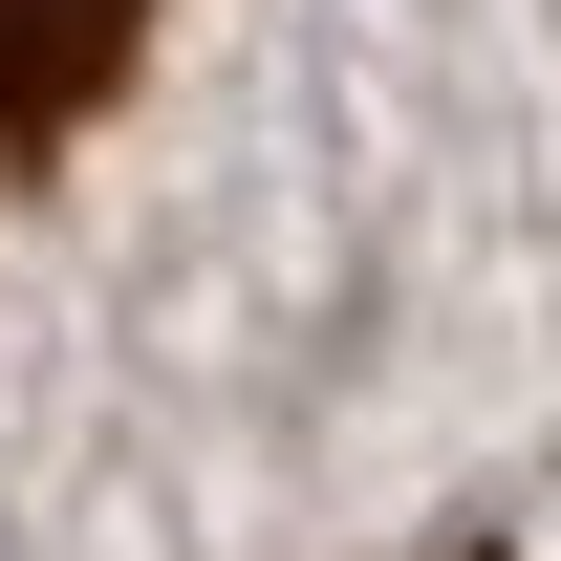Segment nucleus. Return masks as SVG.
Instances as JSON below:
<instances>
[{
  "label": "nucleus",
  "instance_id": "1",
  "mask_svg": "<svg viewBox=\"0 0 561 561\" xmlns=\"http://www.w3.org/2000/svg\"><path fill=\"white\" fill-rule=\"evenodd\" d=\"M130 22H151V0H0V173H22V151H66L87 108H108Z\"/></svg>",
  "mask_w": 561,
  "mask_h": 561
}]
</instances>
